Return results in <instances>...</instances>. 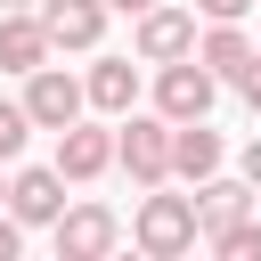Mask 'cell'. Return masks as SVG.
Segmentation results:
<instances>
[{
  "label": "cell",
  "instance_id": "5",
  "mask_svg": "<svg viewBox=\"0 0 261 261\" xmlns=\"http://www.w3.org/2000/svg\"><path fill=\"white\" fill-rule=\"evenodd\" d=\"M82 106H90V82H82V73H65L57 57L24 73V114H33L41 130H65V122H82Z\"/></svg>",
  "mask_w": 261,
  "mask_h": 261
},
{
  "label": "cell",
  "instance_id": "4",
  "mask_svg": "<svg viewBox=\"0 0 261 261\" xmlns=\"http://www.w3.org/2000/svg\"><path fill=\"white\" fill-rule=\"evenodd\" d=\"M212 98H220V73H212L204 57H171V65H155V114L196 122V114H212Z\"/></svg>",
  "mask_w": 261,
  "mask_h": 261
},
{
  "label": "cell",
  "instance_id": "12",
  "mask_svg": "<svg viewBox=\"0 0 261 261\" xmlns=\"http://www.w3.org/2000/svg\"><path fill=\"white\" fill-rule=\"evenodd\" d=\"M253 49H261V41L245 33V16H204V33H196V57H204L220 82H237V65H245Z\"/></svg>",
  "mask_w": 261,
  "mask_h": 261
},
{
  "label": "cell",
  "instance_id": "14",
  "mask_svg": "<svg viewBox=\"0 0 261 261\" xmlns=\"http://www.w3.org/2000/svg\"><path fill=\"white\" fill-rule=\"evenodd\" d=\"M82 82H90V106H98V114H130V106H139V65H130V57H98Z\"/></svg>",
  "mask_w": 261,
  "mask_h": 261
},
{
  "label": "cell",
  "instance_id": "21",
  "mask_svg": "<svg viewBox=\"0 0 261 261\" xmlns=\"http://www.w3.org/2000/svg\"><path fill=\"white\" fill-rule=\"evenodd\" d=\"M106 8H122V16H139V8H155V0H106Z\"/></svg>",
  "mask_w": 261,
  "mask_h": 261
},
{
  "label": "cell",
  "instance_id": "15",
  "mask_svg": "<svg viewBox=\"0 0 261 261\" xmlns=\"http://www.w3.org/2000/svg\"><path fill=\"white\" fill-rule=\"evenodd\" d=\"M220 261H261V220H228V228H212L204 237Z\"/></svg>",
  "mask_w": 261,
  "mask_h": 261
},
{
  "label": "cell",
  "instance_id": "9",
  "mask_svg": "<svg viewBox=\"0 0 261 261\" xmlns=\"http://www.w3.org/2000/svg\"><path fill=\"white\" fill-rule=\"evenodd\" d=\"M49 57H57V41H49L41 8H0V73H33Z\"/></svg>",
  "mask_w": 261,
  "mask_h": 261
},
{
  "label": "cell",
  "instance_id": "22",
  "mask_svg": "<svg viewBox=\"0 0 261 261\" xmlns=\"http://www.w3.org/2000/svg\"><path fill=\"white\" fill-rule=\"evenodd\" d=\"M0 8H41V0H0Z\"/></svg>",
  "mask_w": 261,
  "mask_h": 261
},
{
  "label": "cell",
  "instance_id": "6",
  "mask_svg": "<svg viewBox=\"0 0 261 261\" xmlns=\"http://www.w3.org/2000/svg\"><path fill=\"white\" fill-rule=\"evenodd\" d=\"M49 237H57V261H106L122 245V220H114V204H65Z\"/></svg>",
  "mask_w": 261,
  "mask_h": 261
},
{
  "label": "cell",
  "instance_id": "16",
  "mask_svg": "<svg viewBox=\"0 0 261 261\" xmlns=\"http://www.w3.org/2000/svg\"><path fill=\"white\" fill-rule=\"evenodd\" d=\"M33 130H41V122H33V114H24V98H0V163H16V155H24V139H33Z\"/></svg>",
  "mask_w": 261,
  "mask_h": 261
},
{
  "label": "cell",
  "instance_id": "10",
  "mask_svg": "<svg viewBox=\"0 0 261 261\" xmlns=\"http://www.w3.org/2000/svg\"><path fill=\"white\" fill-rule=\"evenodd\" d=\"M220 163H228V147H220V130H212L204 114H196V122H171V179L196 188V179H212Z\"/></svg>",
  "mask_w": 261,
  "mask_h": 261
},
{
  "label": "cell",
  "instance_id": "1",
  "mask_svg": "<svg viewBox=\"0 0 261 261\" xmlns=\"http://www.w3.org/2000/svg\"><path fill=\"white\" fill-rule=\"evenodd\" d=\"M196 237H204L196 196H171V179L139 196V212H130V245H139L147 261H179V253H196Z\"/></svg>",
  "mask_w": 261,
  "mask_h": 261
},
{
  "label": "cell",
  "instance_id": "20",
  "mask_svg": "<svg viewBox=\"0 0 261 261\" xmlns=\"http://www.w3.org/2000/svg\"><path fill=\"white\" fill-rule=\"evenodd\" d=\"M237 163H245V179H253V188H261V130H253V139H245V155H237Z\"/></svg>",
  "mask_w": 261,
  "mask_h": 261
},
{
  "label": "cell",
  "instance_id": "23",
  "mask_svg": "<svg viewBox=\"0 0 261 261\" xmlns=\"http://www.w3.org/2000/svg\"><path fill=\"white\" fill-rule=\"evenodd\" d=\"M0 204H8V179H0Z\"/></svg>",
  "mask_w": 261,
  "mask_h": 261
},
{
  "label": "cell",
  "instance_id": "7",
  "mask_svg": "<svg viewBox=\"0 0 261 261\" xmlns=\"http://www.w3.org/2000/svg\"><path fill=\"white\" fill-rule=\"evenodd\" d=\"M57 171H65L73 188L106 179V171H114V130H106V122H65V130H57Z\"/></svg>",
  "mask_w": 261,
  "mask_h": 261
},
{
  "label": "cell",
  "instance_id": "13",
  "mask_svg": "<svg viewBox=\"0 0 261 261\" xmlns=\"http://www.w3.org/2000/svg\"><path fill=\"white\" fill-rule=\"evenodd\" d=\"M253 196H261L253 179H220V171H212V179H196V212H204V237H212V228H228V220H253Z\"/></svg>",
  "mask_w": 261,
  "mask_h": 261
},
{
  "label": "cell",
  "instance_id": "8",
  "mask_svg": "<svg viewBox=\"0 0 261 261\" xmlns=\"http://www.w3.org/2000/svg\"><path fill=\"white\" fill-rule=\"evenodd\" d=\"M65 188H73V179H65L57 163H33V171H16V179H8V212H16L24 228H57Z\"/></svg>",
  "mask_w": 261,
  "mask_h": 261
},
{
  "label": "cell",
  "instance_id": "11",
  "mask_svg": "<svg viewBox=\"0 0 261 261\" xmlns=\"http://www.w3.org/2000/svg\"><path fill=\"white\" fill-rule=\"evenodd\" d=\"M106 0H41V24H49V41L57 49H98L106 41Z\"/></svg>",
  "mask_w": 261,
  "mask_h": 261
},
{
  "label": "cell",
  "instance_id": "17",
  "mask_svg": "<svg viewBox=\"0 0 261 261\" xmlns=\"http://www.w3.org/2000/svg\"><path fill=\"white\" fill-rule=\"evenodd\" d=\"M228 90H237V98H245V106H253V114H261V49H253V57H245V65H237V82H228Z\"/></svg>",
  "mask_w": 261,
  "mask_h": 261
},
{
  "label": "cell",
  "instance_id": "2",
  "mask_svg": "<svg viewBox=\"0 0 261 261\" xmlns=\"http://www.w3.org/2000/svg\"><path fill=\"white\" fill-rule=\"evenodd\" d=\"M114 171H130V188H163L171 179V114H114Z\"/></svg>",
  "mask_w": 261,
  "mask_h": 261
},
{
  "label": "cell",
  "instance_id": "18",
  "mask_svg": "<svg viewBox=\"0 0 261 261\" xmlns=\"http://www.w3.org/2000/svg\"><path fill=\"white\" fill-rule=\"evenodd\" d=\"M16 245H24V220H16L8 204H0V261H16Z\"/></svg>",
  "mask_w": 261,
  "mask_h": 261
},
{
  "label": "cell",
  "instance_id": "19",
  "mask_svg": "<svg viewBox=\"0 0 261 261\" xmlns=\"http://www.w3.org/2000/svg\"><path fill=\"white\" fill-rule=\"evenodd\" d=\"M253 0H196V16H245Z\"/></svg>",
  "mask_w": 261,
  "mask_h": 261
},
{
  "label": "cell",
  "instance_id": "3",
  "mask_svg": "<svg viewBox=\"0 0 261 261\" xmlns=\"http://www.w3.org/2000/svg\"><path fill=\"white\" fill-rule=\"evenodd\" d=\"M130 57H139V65H171V57H196V8H171V0L139 8V16H130Z\"/></svg>",
  "mask_w": 261,
  "mask_h": 261
}]
</instances>
